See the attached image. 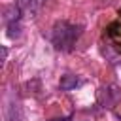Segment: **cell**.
Returning a JSON list of instances; mask_svg holds the SVG:
<instances>
[{
    "mask_svg": "<svg viewBox=\"0 0 121 121\" xmlns=\"http://www.w3.org/2000/svg\"><path fill=\"white\" fill-rule=\"evenodd\" d=\"M81 34V26L79 25H72L68 21H57L55 26H53V32H51V42L55 45L57 51H72L78 38Z\"/></svg>",
    "mask_w": 121,
    "mask_h": 121,
    "instance_id": "6da1fadb",
    "label": "cell"
},
{
    "mask_svg": "<svg viewBox=\"0 0 121 121\" xmlns=\"http://www.w3.org/2000/svg\"><path fill=\"white\" fill-rule=\"evenodd\" d=\"M106 36H108L110 43H112L117 51H121V13H119V17H117L113 23L108 25V28H106Z\"/></svg>",
    "mask_w": 121,
    "mask_h": 121,
    "instance_id": "7a4b0ae2",
    "label": "cell"
},
{
    "mask_svg": "<svg viewBox=\"0 0 121 121\" xmlns=\"http://www.w3.org/2000/svg\"><path fill=\"white\" fill-rule=\"evenodd\" d=\"M38 4H40V0H17V8H19V11L23 13V15H32V13H36V9H38Z\"/></svg>",
    "mask_w": 121,
    "mask_h": 121,
    "instance_id": "3957f363",
    "label": "cell"
},
{
    "mask_svg": "<svg viewBox=\"0 0 121 121\" xmlns=\"http://www.w3.org/2000/svg\"><path fill=\"white\" fill-rule=\"evenodd\" d=\"M79 85H81V79H78V78L72 76V74H66V76L60 78V89H62V91H70V89H76V87H79Z\"/></svg>",
    "mask_w": 121,
    "mask_h": 121,
    "instance_id": "277c9868",
    "label": "cell"
}]
</instances>
